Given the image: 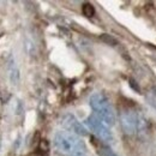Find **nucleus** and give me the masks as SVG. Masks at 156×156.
I'll return each mask as SVG.
<instances>
[{
	"mask_svg": "<svg viewBox=\"0 0 156 156\" xmlns=\"http://www.w3.org/2000/svg\"><path fill=\"white\" fill-rule=\"evenodd\" d=\"M53 143H54L55 149L64 155L73 156L84 153L85 150L84 142L78 136L71 132H67V131H58L54 135Z\"/></svg>",
	"mask_w": 156,
	"mask_h": 156,
	"instance_id": "1",
	"label": "nucleus"
},
{
	"mask_svg": "<svg viewBox=\"0 0 156 156\" xmlns=\"http://www.w3.org/2000/svg\"><path fill=\"white\" fill-rule=\"evenodd\" d=\"M89 105L94 111V114L101 119L108 126H113L117 121L114 108L108 98L102 93H94L89 98Z\"/></svg>",
	"mask_w": 156,
	"mask_h": 156,
	"instance_id": "2",
	"label": "nucleus"
},
{
	"mask_svg": "<svg viewBox=\"0 0 156 156\" xmlns=\"http://www.w3.org/2000/svg\"><path fill=\"white\" fill-rule=\"evenodd\" d=\"M120 125L122 131L129 136L142 135L148 130V121L145 117L136 111H125L120 115Z\"/></svg>",
	"mask_w": 156,
	"mask_h": 156,
	"instance_id": "3",
	"label": "nucleus"
},
{
	"mask_svg": "<svg viewBox=\"0 0 156 156\" xmlns=\"http://www.w3.org/2000/svg\"><path fill=\"white\" fill-rule=\"evenodd\" d=\"M84 122L89 127V130L93 131V133L98 137V139H101L102 142H107V143L113 142V135H112L108 125L105 124L101 119H98L95 114L89 115L85 119Z\"/></svg>",
	"mask_w": 156,
	"mask_h": 156,
	"instance_id": "4",
	"label": "nucleus"
},
{
	"mask_svg": "<svg viewBox=\"0 0 156 156\" xmlns=\"http://www.w3.org/2000/svg\"><path fill=\"white\" fill-rule=\"evenodd\" d=\"M61 125L64 126V129L67 130V132H71L76 136H87L88 131L87 129L83 126V124H80V121L73 114H65L61 118Z\"/></svg>",
	"mask_w": 156,
	"mask_h": 156,
	"instance_id": "5",
	"label": "nucleus"
},
{
	"mask_svg": "<svg viewBox=\"0 0 156 156\" xmlns=\"http://www.w3.org/2000/svg\"><path fill=\"white\" fill-rule=\"evenodd\" d=\"M7 72H9V78L12 85H17L20 82V70L18 66L16 65L15 59H10L9 64H7Z\"/></svg>",
	"mask_w": 156,
	"mask_h": 156,
	"instance_id": "6",
	"label": "nucleus"
},
{
	"mask_svg": "<svg viewBox=\"0 0 156 156\" xmlns=\"http://www.w3.org/2000/svg\"><path fill=\"white\" fill-rule=\"evenodd\" d=\"M98 156H118L108 145H105V144H100L98 147Z\"/></svg>",
	"mask_w": 156,
	"mask_h": 156,
	"instance_id": "7",
	"label": "nucleus"
},
{
	"mask_svg": "<svg viewBox=\"0 0 156 156\" xmlns=\"http://www.w3.org/2000/svg\"><path fill=\"white\" fill-rule=\"evenodd\" d=\"M82 12H83V15H84L85 17H93V16L95 15V9H94V6H93L91 4L85 2V4H83V6H82Z\"/></svg>",
	"mask_w": 156,
	"mask_h": 156,
	"instance_id": "8",
	"label": "nucleus"
},
{
	"mask_svg": "<svg viewBox=\"0 0 156 156\" xmlns=\"http://www.w3.org/2000/svg\"><path fill=\"white\" fill-rule=\"evenodd\" d=\"M100 39L102 40L103 42H106L107 44H111V46H115L118 44V41L113 36H111V35H108V34H102L101 36H100Z\"/></svg>",
	"mask_w": 156,
	"mask_h": 156,
	"instance_id": "9",
	"label": "nucleus"
},
{
	"mask_svg": "<svg viewBox=\"0 0 156 156\" xmlns=\"http://www.w3.org/2000/svg\"><path fill=\"white\" fill-rule=\"evenodd\" d=\"M148 103L149 105H151L154 108L156 109V98H148Z\"/></svg>",
	"mask_w": 156,
	"mask_h": 156,
	"instance_id": "10",
	"label": "nucleus"
},
{
	"mask_svg": "<svg viewBox=\"0 0 156 156\" xmlns=\"http://www.w3.org/2000/svg\"><path fill=\"white\" fill-rule=\"evenodd\" d=\"M73 156H88V155H85L84 153H80V154H77V155H73Z\"/></svg>",
	"mask_w": 156,
	"mask_h": 156,
	"instance_id": "11",
	"label": "nucleus"
},
{
	"mask_svg": "<svg viewBox=\"0 0 156 156\" xmlns=\"http://www.w3.org/2000/svg\"><path fill=\"white\" fill-rule=\"evenodd\" d=\"M153 93H154V95L156 96V85L154 87V88H153Z\"/></svg>",
	"mask_w": 156,
	"mask_h": 156,
	"instance_id": "12",
	"label": "nucleus"
}]
</instances>
